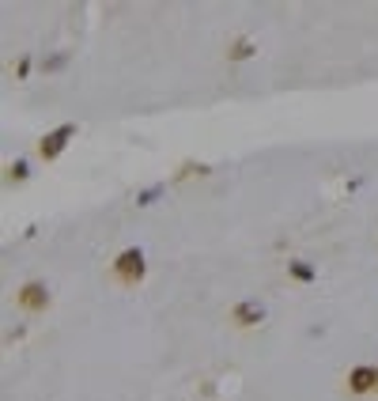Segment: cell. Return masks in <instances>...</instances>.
Instances as JSON below:
<instances>
[{"instance_id": "cell-1", "label": "cell", "mask_w": 378, "mask_h": 401, "mask_svg": "<svg viewBox=\"0 0 378 401\" xmlns=\"http://www.w3.org/2000/svg\"><path fill=\"white\" fill-rule=\"evenodd\" d=\"M144 277H148L144 250H140V246H125V250L114 258V280H117V284H125V288H136V284H144Z\"/></svg>"}, {"instance_id": "cell-2", "label": "cell", "mask_w": 378, "mask_h": 401, "mask_svg": "<svg viewBox=\"0 0 378 401\" xmlns=\"http://www.w3.org/2000/svg\"><path fill=\"white\" fill-rule=\"evenodd\" d=\"M15 303H19V310H27V315H42V310H50V288H46L42 280H27V284H19V292H15Z\"/></svg>"}, {"instance_id": "cell-3", "label": "cell", "mask_w": 378, "mask_h": 401, "mask_svg": "<svg viewBox=\"0 0 378 401\" xmlns=\"http://www.w3.org/2000/svg\"><path fill=\"white\" fill-rule=\"evenodd\" d=\"M72 136H76V125H72V122H64V125H57V129H50V133L42 136V140H38V156H42L46 163H53V159H57L64 148H68Z\"/></svg>"}, {"instance_id": "cell-4", "label": "cell", "mask_w": 378, "mask_h": 401, "mask_svg": "<svg viewBox=\"0 0 378 401\" xmlns=\"http://www.w3.org/2000/svg\"><path fill=\"white\" fill-rule=\"evenodd\" d=\"M227 318L238 326V330H254V326L265 322V307L257 299H243V303H235V307H231Z\"/></svg>"}, {"instance_id": "cell-5", "label": "cell", "mask_w": 378, "mask_h": 401, "mask_svg": "<svg viewBox=\"0 0 378 401\" xmlns=\"http://www.w3.org/2000/svg\"><path fill=\"white\" fill-rule=\"evenodd\" d=\"M371 390H378V367H371V364L352 367L348 371V394L363 398V394H371Z\"/></svg>"}, {"instance_id": "cell-6", "label": "cell", "mask_w": 378, "mask_h": 401, "mask_svg": "<svg viewBox=\"0 0 378 401\" xmlns=\"http://www.w3.org/2000/svg\"><path fill=\"white\" fill-rule=\"evenodd\" d=\"M257 53V46H254V38H246V35H238L235 42L227 46V61H250Z\"/></svg>"}, {"instance_id": "cell-7", "label": "cell", "mask_w": 378, "mask_h": 401, "mask_svg": "<svg viewBox=\"0 0 378 401\" xmlns=\"http://www.w3.org/2000/svg\"><path fill=\"white\" fill-rule=\"evenodd\" d=\"M287 272H292V280H299V284H310V280L318 277V272H314V265H307V261H299V258H295V261H287Z\"/></svg>"}, {"instance_id": "cell-8", "label": "cell", "mask_w": 378, "mask_h": 401, "mask_svg": "<svg viewBox=\"0 0 378 401\" xmlns=\"http://www.w3.org/2000/svg\"><path fill=\"white\" fill-rule=\"evenodd\" d=\"M68 57H72L68 50H61V53H53V57H46V61H42V72H46V76H53V72H61L64 65H68Z\"/></svg>"}, {"instance_id": "cell-9", "label": "cell", "mask_w": 378, "mask_h": 401, "mask_svg": "<svg viewBox=\"0 0 378 401\" xmlns=\"http://www.w3.org/2000/svg\"><path fill=\"white\" fill-rule=\"evenodd\" d=\"M27 178H30V163H27V159L8 163V182H27Z\"/></svg>"}, {"instance_id": "cell-10", "label": "cell", "mask_w": 378, "mask_h": 401, "mask_svg": "<svg viewBox=\"0 0 378 401\" xmlns=\"http://www.w3.org/2000/svg\"><path fill=\"white\" fill-rule=\"evenodd\" d=\"M193 174H197V178H205V174H212V171H208L205 163H182V167H178V174H174V178L182 182V178H193Z\"/></svg>"}, {"instance_id": "cell-11", "label": "cell", "mask_w": 378, "mask_h": 401, "mask_svg": "<svg viewBox=\"0 0 378 401\" xmlns=\"http://www.w3.org/2000/svg\"><path fill=\"white\" fill-rule=\"evenodd\" d=\"M163 194V182H155V186H148L144 194H136V205L140 208H148V205H155V197Z\"/></svg>"}, {"instance_id": "cell-12", "label": "cell", "mask_w": 378, "mask_h": 401, "mask_svg": "<svg viewBox=\"0 0 378 401\" xmlns=\"http://www.w3.org/2000/svg\"><path fill=\"white\" fill-rule=\"evenodd\" d=\"M27 72H30V57H19V65H15V76L27 80Z\"/></svg>"}]
</instances>
